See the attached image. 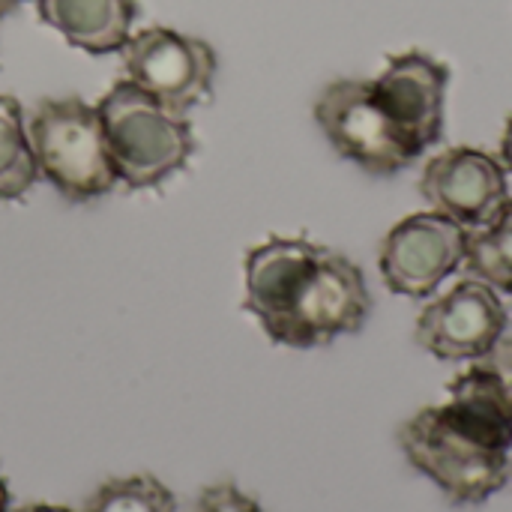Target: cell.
<instances>
[{"label": "cell", "instance_id": "cell-14", "mask_svg": "<svg viewBox=\"0 0 512 512\" xmlns=\"http://www.w3.org/2000/svg\"><path fill=\"white\" fill-rule=\"evenodd\" d=\"M81 512H177V498L153 474L111 477L87 495Z\"/></svg>", "mask_w": 512, "mask_h": 512}, {"label": "cell", "instance_id": "cell-16", "mask_svg": "<svg viewBox=\"0 0 512 512\" xmlns=\"http://www.w3.org/2000/svg\"><path fill=\"white\" fill-rule=\"evenodd\" d=\"M492 375H495V381L501 384V390H504V396H507V402L512 405V336L510 339H501L483 360H480Z\"/></svg>", "mask_w": 512, "mask_h": 512}, {"label": "cell", "instance_id": "cell-20", "mask_svg": "<svg viewBox=\"0 0 512 512\" xmlns=\"http://www.w3.org/2000/svg\"><path fill=\"white\" fill-rule=\"evenodd\" d=\"M0 512H9V489L3 477H0Z\"/></svg>", "mask_w": 512, "mask_h": 512}, {"label": "cell", "instance_id": "cell-12", "mask_svg": "<svg viewBox=\"0 0 512 512\" xmlns=\"http://www.w3.org/2000/svg\"><path fill=\"white\" fill-rule=\"evenodd\" d=\"M465 267L471 279L492 285L512 297V195L492 213L489 222L468 231Z\"/></svg>", "mask_w": 512, "mask_h": 512}, {"label": "cell", "instance_id": "cell-6", "mask_svg": "<svg viewBox=\"0 0 512 512\" xmlns=\"http://www.w3.org/2000/svg\"><path fill=\"white\" fill-rule=\"evenodd\" d=\"M123 78L177 114L201 105L216 81V51L210 42L174 27H144L120 48Z\"/></svg>", "mask_w": 512, "mask_h": 512}, {"label": "cell", "instance_id": "cell-13", "mask_svg": "<svg viewBox=\"0 0 512 512\" xmlns=\"http://www.w3.org/2000/svg\"><path fill=\"white\" fill-rule=\"evenodd\" d=\"M36 180L24 111L15 96L0 93V201H21Z\"/></svg>", "mask_w": 512, "mask_h": 512}, {"label": "cell", "instance_id": "cell-2", "mask_svg": "<svg viewBox=\"0 0 512 512\" xmlns=\"http://www.w3.org/2000/svg\"><path fill=\"white\" fill-rule=\"evenodd\" d=\"M399 447L453 507H480L512 474V405L474 360L453 378L444 405L423 408L399 429Z\"/></svg>", "mask_w": 512, "mask_h": 512}, {"label": "cell", "instance_id": "cell-7", "mask_svg": "<svg viewBox=\"0 0 512 512\" xmlns=\"http://www.w3.org/2000/svg\"><path fill=\"white\" fill-rule=\"evenodd\" d=\"M468 228L444 213H411L390 228L378 252V270L402 297H432L447 276L465 264Z\"/></svg>", "mask_w": 512, "mask_h": 512}, {"label": "cell", "instance_id": "cell-17", "mask_svg": "<svg viewBox=\"0 0 512 512\" xmlns=\"http://www.w3.org/2000/svg\"><path fill=\"white\" fill-rule=\"evenodd\" d=\"M501 162H504V168L512 174V117L507 120V126H504V138H501Z\"/></svg>", "mask_w": 512, "mask_h": 512}, {"label": "cell", "instance_id": "cell-3", "mask_svg": "<svg viewBox=\"0 0 512 512\" xmlns=\"http://www.w3.org/2000/svg\"><path fill=\"white\" fill-rule=\"evenodd\" d=\"M96 111L102 117L117 180L129 189H153L165 183L195 153V132L186 114L165 108L126 78L96 102Z\"/></svg>", "mask_w": 512, "mask_h": 512}, {"label": "cell", "instance_id": "cell-15", "mask_svg": "<svg viewBox=\"0 0 512 512\" xmlns=\"http://www.w3.org/2000/svg\"><path fill=\"white\" fill-rule=\"evenodd\" d=\"M192 512H264V507L252 495H246L237 483L219 480L198 492Z\"/></svg>", "mask_w": 512, "mask_h": 512}, {"label": "cell", "instance_id": "cell-4", "mask_svg": "<svg viewBox=\"0 0 512 512\" xmlns=\"http://www.w3.org/2000/svg\"><path fill=\"white\" fill-rule=\"evenodd\" d=\"M36 174L69 204L108 195L120 180L108 153L102 117L81 96L42 99L27 120Z\"/></svg>", "mask_w": 512, "mask_h": 512}, {"label": "cell", "instance_id": "cell-11", "mask_svg": "<svg viewBox=\"0 0 512 512\" xmlns=\"http://www.w3.org/2000/svg\"><path fill=\"white\" fill-rule=\"evenodd\" d=\"M39 18L87 54H114L135 33V0H36Z\"/></svg>", "mask_w": 512, "mask_h": 512}, {"label": "cell", "instance_id": "cell-19", "mask_svg": "<svg viewBox=\"0 0 512 512\" xmlns=\"http://www.w3.org/2000/svg\"><path fill=\"white\" fill-rule=\"evenodd\" d=\"M24 0H0V18H6L9 12H15Z\"/></svg>", "mask_w": 512, "mask_h": 512}, {"label": "cell", "instance_id": "cell-8", "mask_svg": "<svg viewBox=\"0 0 512 512\" xmlns=\"http://www.w3.org/2000/svg\"><path fill=\"white\" fill-rule=\"evenodd\" d=\"M507 321L510 315L498 291L468 276L420 312L414 339L438 360L474 363L504 339Z\"/></svg>", "mask_w": 512, "mask_h": 512}, {"label": "cell", "instance_id": "cell-5", "mask_svg": "<svg viewBox=\"0 0 512 512\" xmlns=\"http://www.w3.org/2000/svg\"><path fill=\"white\" fill-rule=\"evenodd\" d=\"M312 114L330 147L372 177H393L420 159L366 78L330 81L318 93Z\"/></svg>", "mask_w": 512, "mask_h": 512}, {"label": "cell", "instance_id": "cell-10", "mask_svg": "<svg viewBox=\"0 0 512 512\" xmlns=\"http://www.w3.org/2000/svg\"><path fill=\"white\" fill-rule=\"evenodd\" d=\"M417 189L435 213L450 216L468 231L489 222L510 198L504 162L480 147H447L435 153L426 162Z\"/></svg>", "mask_w": 512, "mask_h": 512}, {"label": "cell", "instance_id": "cell-18", "mask_svg": "<svg viewBox=\"0 0 512 512\" xmlns=\"http://www.w3.org/2000/svg\"><path fill=\"white\" fill-rule=\"evenodd\" d=\"M9 512H72L69 507H57V504H27V507H18V510Z\"/></svg>", "mask_w": 512, "mask_h": 512}, {"label": "cell", "instance_id": "cell-9", "mask_svg": "<svg viewBox=\"0 0 512 512\" xmlns=\"http://www.w3.org/2000/svg\"><path fill=\"white\" fill-rule=\"evenodd\" d=\"M450 66L426 51H402L387 60L372 90L408 147L423 156L444 138V105H447Z\"/></svg>", "mask_w": 512, "mask_h": 512}, {"label": "cell", "instance_id": "cell-1", "mask_svg": "<svg viewBox=\"0 0 512 512\" xmlns=\"http://www.w3.org/2000/svg\"><path fill=\"white\" fill-rule=\"evenodd\" d=\"M246 312L273 345L321 348L360 333L372 315L363 270L309 237H270L246 255Z\"/></svg>", "mask_w": 512, "mask_h": 512}]
</instances>
